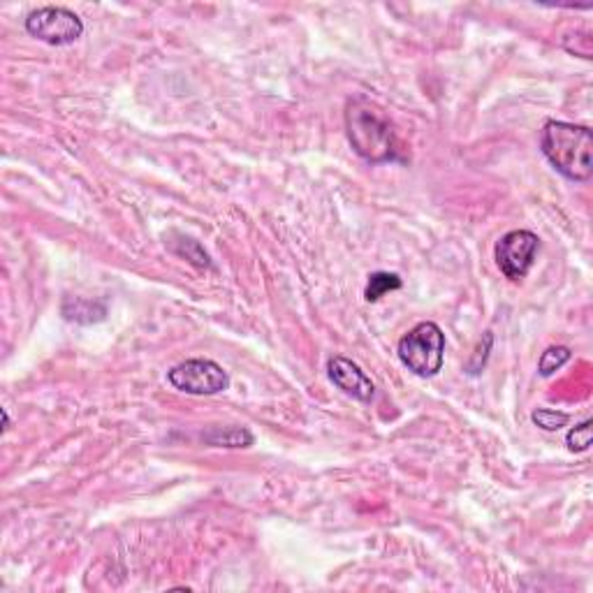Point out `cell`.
Returning a JSON list of instances; mask_svg holds the SVG:
<instances>
[{
  "mask_svg": "<svg viewBox=\"0 0 593 593\" xmlns=\"http://www.w3.org/2000/svg\"><path fill=\"white\" fill-rule=\"evenodd\" d=\"M531 420L535 427H540L543 431H559L568 424L571 415L561 411H550V408H538V411L531 412Z\"/></svg>",
  "mask_w": 593,
  "mask_h": 593,
  "instance_id": "cell-12",
  "label": "cell"
},
{
  "mask_svg": "<svg viewBox=\"0 0 593 593\" xmlns=\"http://www.w3.org/2000/svg\"><path fill=\"white\" fill-rule=\"evenodd\" d=\"M540 251V239L535 232L531 230H512L503 235L496 242L494 258L499 264L500 274L508 280L517 283V280L527 279L531 271L535 255Z\"/></svg>",
  "mask_w": 593,
  "mask_h": 593,
  "instance_id": "cell-6",
  "label": "cell"
},
{
  "mask_svg": "<svg viewBox=\"0 0 593 593\" xmlns=\"http://www.w3.org/2000/svg\"><path fill=\"white\" fill-rule=\"evenodd\" d=\"M167 380L174 390L192 396H214L230 387V376L214 359H186L167 371Z\"/></svg>",
  "mask_w": 593,
  "mask_h": 593,
  "instance_id": "cell-4",
  "label": "cell"
},
{
  "mask_svg": "<svg viewBox=\"0 0 593 593\" xmlns=\"http://www.w3.org/2000/svg\"><path fill=\"white\" fill-rule=\"evenodd\" d=\"M396 355L411 374L434 378L445 362V334L436 323H420L399 339Z\"/></svg>",
  "mask_w": 593,
  "mask_h": 593,
  "instance_id": "cell-3",
  "label": "cell"
},
{
  "mask_svg": "<svg viewBox=\"0 0 593 593\" xmlns=\"http://www.w3.org/2000/svg\"><path fill=\"white\" fill-rule=\"evenodd\" d=\"M346 135L352 151L367 163H402V144L394 123L367 98H350L346 105Z\"/></svg>",
  "mask_w": 593,
  "mask_h": 593,
  "instance_id": "cell-1",
  "label": "cell"
},
{
  "mask_svg": "<svg viewBox=\"0 0 593 593\" xmlns=\"http://www.w3.org/2000/svg\"><path fill=\"white\" fill-rule=\"evenodd\" d=\"M572 352L568 346H552L547 348V350L540 355V362H538V374L543 376V378H550V376H554L559 368L566 367L568 362H571Z\"/></svg>",
  "mask_w": 593,
  "mask_h": 593,
  "instance_id": "cell-11",
  "label": "cell"
},
{
  "mask_svg": "<svg viewBox=\"0 0 593 593\" xmlns=\"http://www.w3.org/2000/svg\"><path fill=\"white\" fill-rule=\"evenodd\" d=\"M26 33L51 47H66L84 35V22L67 7H38L26 17Z\"/></svg>",
  "mask_w": 593,
  "mask_h": 593,
  "instance_id": "cell-5",
  "label": "cell"
},
{
  "mask_svg": "<svg viewBox=\"0 0 593 593\" xmlns=\"http://www.w3.org/2000/svg\"><path fill=\"white\" fill-rule=\"evenodd\" d=\"M403 280L399 279V274H392V271H374L368 276L367 290H364V299L371 304L380 302L387 292L402 290Z\"/></svg>",
  "mask_w": 593,
  "mask_h": 593,
  "instance_id": "cell-10",
  "label": "cell"
},
{
  "mask_svg": "<svg viewBox=\"0 0 593 593\" xmlns=\"http://www.w3.org/2000/svg\"><path fill=\"white\" fill-rule=\"evenodd\" d=\"M7 429H10V412H7V408H3V434Z\"/></svg>",
  "mask_w": 593,
  "mask_h": 593,
  "instance_id": "cell-15",
  "label": "cell"
},
{
  "mask_svg": "<svg viewBox=\"0 0 593 593\" xmlns=\"http://www.w3.org/2000/svg\"><path fill=\"white\" fill-rule=\"evenodd\" d=\"M540 148L568 181L587 183L593 176V135L587 126L550 119L540 130Z\"/></svg>",
  "mask_w": 593,
  "mask_h": 593,
  "instance_id": "cell-2",
  "label": "cell"
},
{
  "mask_svg": "<svg viewBox=\"0 0 593 593\" xmlns=\"http://www.w3.org/2000/svg\"><path fill=\"white\" fill-rule=\"evenodd\" d=\"M174 253H179L181 258H186L188 262L195 264V267H199V270H207V267H211V258L207 255V251H204L198 242L188 239V236L186 239H181V248H174Z\"/></svg>",
  "mask_w": 593,
  "mask_h": 593,
  "instance_id": "cell-14",
  "label": "cell"
},
{
  "mask_svg": "<svg viewBox=\"0 0 593 593\" xmlns=\"http://www.w3.org/2000/svg\"><path fill=\"white\" fill-rule=\"evenodd\" d=\"M199 438L211 447H232V450L251 447L255 443V436L246 427H211L202 431Z\"/></svg>",
  "mask_w": 593,
  "mask_h": 593,
  "instance_id": "cell-9",
  "label": "cell"
},
{
  "mask_svg": "<svg viewBox=\"0 0 593 593\" xmlns=\"http://www.w3.org/2000/svg\"><path fill=\"white\" fill-rule=\"evenodd\" d=\"M63 318L77 324L102 323L107 318V306L105 302H93V299H84V296H66Z\"/></svg>",
  "mask_w": 593,
  "mask_h": 593,
  "instance_id": "cell-8",
  "label": "cell"
},
{
  "mask_svg": "<svg viewBox=\"0 0 593 593\" xmlns=\"http://www.w3.org/2000/svg\"><path fill=\"white\" fill-rule=\"evenodd\" d=\"M327 376H330L332 383H334L343 394L352 396L355 402H362V403L374 402L376 396L374 380L368 378V376L364 374L362 368L352 362V359L341 358V355L332 358L330 362H327Z\"/></svg>",
  "mask_w": 593,
  "mask_h": 593,
  "instance_id": "cell-7",
  "label": "cell"
},
{
  "mask_svg": "<svg viewBox=\"0 0 593 593\" xmlns=\"http://www.w3.org/2000/svg\"><path fill=\"white\" fill-rule=\"evenodd\" d=\"M593 438V420H584L577 427H572L566 436V445L571 452H587L591 447Z\"/></svg>",
  "mask_w": 593,
  "mask_h": 593,
  "instance_id": "cell-13",
  "label": "cell"
}]
</instances>
